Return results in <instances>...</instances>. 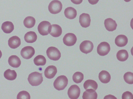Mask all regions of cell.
Wrapping results in <instances>:
<instances>
[{
	"label": "cell",
	"mask_w": 133,
	"mask_h": 99,
	"mask_svg": "<svg viewBox=\"0 0 133 99\" xmlns=\"http://www.w3.org/2000/svg\"><path fill=\"white\" fill-rule=\"evenodd\" d=\"M98 86L96 82L91 79H88L86 80L83 84L84 88L86 90L91 89L96 90Z\"/></svg>",
	"instance_id": "obj_23"
},
{
	"label": "cell",
	"mask_w": 133,
	"mask_h": 99,
	"mask_svg": "<svg viewBox=\"0 0 133 99\" xmlns=\"http://www.w3.org/2000/svg\"><path fill=\"white\" fill-rule=\"evenodd\" d=\"M57 72L56 67L54 65H51L48 66L45 69L44 71L45 76L48 79L53 78Z\"/></svg>",
	"instance_id": "obj_12"
},
{
	"label": "cell",
	"mask_w": 133,
	"mask_h": 99,
	"mask_svg": "<svg viewBox=\"0 0 133 99\" xmlns=\"http://www.w3.org/2000/svg\"><path fill=\"white\" fill-rule=\"evenodd\" d=\"M110 45L106 42H102L98 46L97 52L100 56H104L107 55L110 51Z\"/></svg>",
	"instance_id": "obj_6"
},
{
	"label": "cell",
	"mask_w": 133,
	"mask_h": 99,
	"mask_svg": "<svg viewBox=\"0 0 133 99\" xmlns=\"http://www.w3.org/2000/svg\"><path fill=\"white\" fill-rule=\"evenodd\" d=\"M129 56L128 53L125 50H121L119 51L116 54V57L119 61L123 62L126 61Z\"/></svg>",
	"instance_id": "obj_24"
},
{
	"label": "cell",
	"mask_w": 133,
	"mask_h": 99,
	"mask_svg": "<svg viewBox=\"0 0 133 99\" xmlns=\"http://www.w3.org/2000/svg\"><path fill=\"white\" fill-rule=\"evenodd\" d=\"M128 42V38L124 35H118L115 39V44L119 47H123L125 46Z\"/></svg>",
	"instance_id": "obj_16"
},
{
	"label": "cell",
	"mask_w": 133,
	"mask_h": 99,
	"mask_svg": "<svg viewBox=\"0 0 133 99\" xmlns=\"http://www.w3.org/2000/svg\"><path fill=\"white\" fill-rule=\"evenodd\" d=\"M77 38L76 35L72 33H68L66 34L63 38L64 43L68 46L74 45L76 43Z\"/></svg>",
	"instance_id": "obj_10"
},
{
	"label": "cell",
	"mask_w": 133,
	"mask_h": 99,
	"mask_svg": "<svg viewBox=\"0 0 133 99\" xmlns=\"http://www.w3.org/2000/svg\"><path fill=\"white\" fill-rule=\"evenodd\" d=\"M123 78L125 81L127 83L132 84H133V73L130 72L125 73L124 75Z\"/></svg>",
	"instance_id": "obj_29"
},
{
	"label": "cell",
	"mask_w": 133,
	"mask_h": 99,
	"mask_svg": "<svg viewBox=\"0 0 133 99\" xmlns=\"http://www.w3.org/2000/svg\"><path fill=\"white\" fill-rule=\"evenodd\" d=\"M109 97H110V98L117 99V98H116L115 96L111 95H108L105 96L104 98H108Z\"/></svg>",
	"instance_id": "obj_34"
},
{
	"label": "cell",
	"mask_w": 133,
	"mask_h": 99,
	"mask_svg": "<svg viewBox=\"0 0 133 99\" xmlns=\"http://www.w3.org/2000/svg\"><path fill=\"white\" fill-rule=\"evenodd\" d=\"M82 98L83 99H96L97 94L95 90L92 89H87L83 93Z\"/></svg>",
	"instance_id": "obj_20"
},
{
	"label": "cell",
	"mask_w": 133,
	"mask_h": 99,
	"mask_svg": "<svg viewBox=\"0 0 133 99\" xmlns=\"http://www.w3.org/2000/svg\"><path fill=\"white\" fill-rule=\"evenodd\" d=\"M94 48L92 43L89 40H85L83 41L80 44L79 49L82 53L87 54L91 52Z\"/></svg>",
	"instance_id": "obj_8"
},
{
	"label": "cell",
	"mask_w": 133,
	"mask_h": 99,
	"mask_svg": "<svg viewBox=\"0 0 133 99\" xmlns=\"http://www.w3.org/2000/svg\"><path fill=\"white\" fill-rule=\"evenodd\" d=\"M4 76L6 79L8 80H13L16 78L17 74L14 70H11L8 69L4 72Z\"/></svg>",
	"instance_id": "obj_25"
},
{
	"label": "cell",
	"mask_w": 133,
	"mask_h": 99,
	"mask_svg": "<svg viewBox=\"0 0 133 99\" xmlns=\"http://www.w3.org/2000/svg\"><path fill=\"white\" fill-rule=\"evenodd\" d=\"M62 30L61 27L57 24L51 25L49 34L54 37H58L61 35Z\"/></svg>",
	"instance_id": "obj_15"
},
{
	"label": "cell",
	"mask_w": 133,
	"mask_h": 99,
	"mask_svg": "<svg viewBox=\"0 0 133 99\" xmlns=\"http://www.w3.org/2000/svg\"><path fill=\"white\" fill-rule=\"evenodd\" d=\"M30 96L29 94L25 91H22L19 92L18 94L17 98L30 99Z\"/></svg>",
	"instance_id": "obj_30"
},
{
	"label": "cell",
	"mask_w": 133,
	"mask_h": 99,
	"mask_svg": "<svg viewBox=\"0 0 133 99\" xmlns=\"http://www.w3.org/2000/svg\"><path fill=\"white\" fill-rule=\"evenodd\" d=\"M34 48L31 46H26L22 49L21 54L24 59H29L31 58L35 53Z\"/></svg>",
	"instance_id": "obj_9"
},
{
	"label": "cell",
	"mask_w": 133,
	"mask_h": 99,
	"mask_svg": "<svg viewBox=\"0 0 133 99\" xmlns=\"http://www.w3.org/2000/svg\"><path fill=\"white\" fill-rule=\"evenodd\" d=\"M28 80L31 85L33 86L39 85L43 80L42 73L36 71L32 72L29 75Z\"/></svg>",
	"instance_id": "obj_1"
},
{
	"label": "cell",
	"mask_w": 133,
	"mask_h": 99,
	"mask_svg": "<svg viewBox=\"0 0 133 99\" xmlns=\"http://www.w3.org/2000/svg\"><path fill=\"white\" fill-rule=\"evenodd\" d=\"M91 19L89 15L87 13H83L80 15L79 22L81 26L86 28L90 25Z\"/></svg>",
	"instance_id": "obj_11"
},
{
	"label": "cell",
	"mask_w": 133,
	"mask_h": 99,
	"mask_svg": "<svg viewBox=\"0 0 133 99\" xmlns=\"http://www.w3.org/2000/svg\"><path fill=\"white\" fill-rule=\"evenodd\" d=\"M2 55V54L1 51L0 50V59L1 58Z\"/></svg>",
	"instance_id": "obj_35"
},
{
	"label": "cell",
	"mask_w": 133,
	"mask_h": 99,
	"mask_svg": "<svg viewBox=\"0 0 133 99\" xmlns=\"http://www.w3.org/2000/svg\"><path fill=\"white\" fill-rule=\"evenodd\" d=\"M98 78L102 82L106 84L110 81L111 77L110 74L108 71L103 70L99 73Z\"/></svg>",
	"instance_id": "obj_18"
},
{
	"label": "cell",
	"mask_w": 133,
	"mask_h": 99,
	"mask_svg": "<svg viewBox=\"0 0 133 99\" xmlns=\"http://www.w3.org/2000/svg\"><path fill=\"white\" fill-rule=\"evenodd\" d=\"M83 0H71L73 3L76 4H79L82 3Z\"/></svg>",
	"instance_id": "obj_32"
},
{
	"label": "cell",
	"mask_w": 133,
	"mask_h": 99,
	"mask_svg": "<svg viewBox=\"0 0 133 99\" xmlns=\"http://www.w3.org/2000/svg\"><path fill=\"white\" fill-rule=\"evenodd\" d=\"M133 94L130 92L127 91L124 92L122 95V99H132Z\"/></svg>",
	"instance_id": "obj_31"
},
{
	"label": "cell",
	"mask_w": 133,
	"mask_h": 99,
	"mask_svg": "<svg viewBox=\"0 0 133 99\" xmlns=\"http://www.w3.org/2000/svg\"><path fill=\"white\" fill-rule=\"evenodd\" d=\"M68 83V80L67 77L64 75H61L55 80L53 85L56 89L58 90H62L67 86Z\"/></svg>",
	"instance_id": "obj_2"
},
{
	"label": "cell",
	"mask_w": 133,
	"mask_h": 99,
	"mask_svg": "<svg viewBox=\"0 0 133 99\" xmlns=\"http://www.w3.org/2000/svg\"><path fill=\"white\" fill-rule=\"evenodd\" d=\"M47 55L50 60L57 61L61 57V53L59 50L53 46L49 47L46 51Z\"/></svg>",
	"instance_id": "obj_4"
},
{
	"label": "cell",
	"mask_w": 133,
	"mask_h": 99,
	"mask_svg": "<svg viewBox=\"0 0 133 99\" xmlns=\"http://www.w3.org/2000/svg\"><path fill=\"white\" fill-rule=\"evenodd\" d=\"M20 38L17 36H14L9 38L8 40V44L11 48L15 49L20 45Z\"/></svg>",
	"instance_id": "obj_14"
},
{
	"label": "cell",
	"mask_w": 133,
	"mask_h": 99,
	"mask_svg": "<svg viewBox=\"0 0 133 99\" xmlns=\"http://www.w3.org/2000/svg\"><path fill=\"white\" fill-rule=\"evenodd\" d=\"M80 89L79 87L76 85L70 86L68 91V94L69 98L71 99H77L79 96Z\"/></svg>",
	"instance_id": "obj_7"
},
{
	"label": "cell",
	"mask_w": 133,
	"mask_h": 99,
	"mask_svg": "<svg viewBox=\"0 0 133 99\" xmlns=\"http://www.w3.org/2000/svg\"><path fill=\"white\" fill-rule=\"evenodd\" d=\"M34 62L35 64L37 66H43L45 64L46 60L43 56L38 55L34 58Z\"/></svg>",
	"instance_id": "obj_27"
},
{
	"label": "cell",
	"mask_w": 133,
	"mask_h": 99,
	"mask_svg": "<svg viewBox=\"0 0 133 99\" xmlns=\"http://www.w3.org/2000/svg\"><path fill=\"white\" fill-rule=\"evenodd\" d=\"M37 38V36L36 33L33 31L27 32L24 36V39L27 43H32L35 42Z\"/></svg>",
	"instance_id": "obj_21"
},
{
	"label": "cell",
	"mask_w": 133,
	"mask_h": 99,
	"mask_svg": "<svg viewBox=\"0 0 133 99\" xmlns=\"http://www.w3.org/2000/svg\"><path fill=\"white\" fill-rule=\"evenodd\" d=\"M1 28L5 33L9 34L14 29V26L11 22L6 21L3 22L2 24Z\"/></svg>",
	"instance_id": "obj_22"
},
{
	"label": "cell",
	"mask_w": 133,
	"mask_h": 99,
	"mask_svg": "<svg viewBox=\"0 0 133 99\" xmlns=\"http://www.w3.org/2000/svg\"><path fill=\"white\" fill-rule=\"evenodd\" d=\"M8 62L10 66L15 68L18 67L21 64L20 59L16 55L10 56L9 58Z\"/></svg>",
	"instance_id": "obj_17"
},
{
	"label": "cell",
	"mask_w": 133,
	"mask_h": 99,
	"mask_svg": "<svg viewBox=\"0 0 133 99\" xmlns=\"http://www.w3.org/2000/svg\"><path fill=\"white\" fill-rule=\"evenodd\" d=\"M89 3L92 5L96 4L99 0H88Z\"/></svg>",
	"instance_id": "obj_33"
},
{
	"label": "cell",
	"mask_w": 133,
	"mask_h": 99,
	"mask_svg": "<svg viewBox=\"0 0 133 99\" xmlns=\"http://www.w3.org/2000/svg\"><path fill=\"white\" fill-rule=\"evenodd\" d=\"M62 8L61 2L57 0H54L50 2L48 6L49 12L51 13L55 14L61 11Z\"/></svg>",
	"instance_id": "obj_3"
},
{
	"label": "cell",
	"mask_w": 133,
	"mask_h": 99,
	"mask_svg": "<svg viewBox=\"0 0 133 99\" xmlns=\"http://www.w3.org/2000/svg\"><path fill=\"white\" fill-rule=\"evenodd\" d=\"M104 24L106 29L109 31L115 30L117 26L116 21L111 18H108L104 20Z\"/></svg>",
	"instance_id": "obj_13"
},
{
	"label": "cell",
	"mask_w": 133,
	"mask_h": 99,
	"mask_svg": "<svg viewBox=\"0 0 133 99\" xmlns=\"http://www.w3.org/2000/svg\"><path fill=\"white\" fill-rule=\"evenodd\" d=\"M51 27V23L48 21L41 22L38 26L37 29L39 33L42 36L48 35L50 33Z\"/></svg>",
	"instance_id": "obj_5"
},
{
	"label": "cell",
	"mask_w": 133,
	"mask_h": 99,
	"mask_svg": "<svg viewBox=\"0 0 133 99\" xmlns=\"http://www.w3.org/2000/svg\"><path fill=\"white\" fill-rule=\"evenodd\" d=\"M126 2H128L131 1V0H124Z\"/></svg>",
	"instance_id": "obj_36"
},
{
	"label": "cell",
	"mask_w": 133,
	"mask_h": 99,
	"mask_svg": "<svg viewBox=\"0 0 133 99\" xmlns=\"http://www.w3.org/2000/svg\"><path fill=\"white\" fill-rule=\"evenodd\" d=\"M36 23V20L33 17L28 16L24 20L23 24L24 26L28 28H31L34 26Z\"/></svg>",
	"instance_id": "obj_26"
},
{
	"label": "cell",
	"mask_w": 133,
	"mask_h": 99,
	"mask_svg": "<svg viewBox=\"0 0 133 99\" xmlns=\"http://www.w3.org/2000/svg\"><path fill=\"white\" fill-rule=\"evenodd\" d=\"M84 79L83 73L79 72H75L72 76V79L74 82L76 83H81Z\"/></svg>",
	"instance_id": "obj_28"
},
{
	"label": "cell",
	"mask_w": 133,
	"mask_h": 99,
	"mask_svg": "<svg viewBox=\"0 0 133 99\" xmlns=\"http://www.w3.org/2000/svg\"><path fill=\"white\" fill-rule=\"evenodd\" d=\"M64 14L68 19H72L75 18L77 15L76 10L73 7H69L65 9L64 11Z\"/></svg>",
	"instance_id": "obj_19"
}]
</instances>
